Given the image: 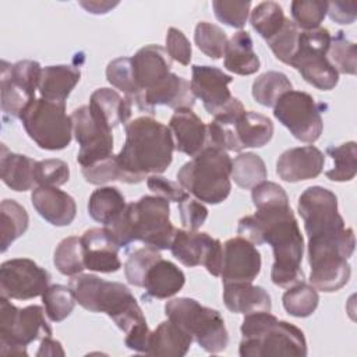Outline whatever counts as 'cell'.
Instances as JSON below:
<instances>
[{"label":"cell","instance_id":"6da1fadb","mask_svg":"<svg viewBox=\"0 0 357 357\" xmlns=\"http://www.w3.org/2000/svg\"><path fill=\"white\" fill-rule=\"evenodd\" d=\"M237 233L254 245L272 247L271 280L273 284L287 289L304 280L301 269L304 238L290 204L259 208L254 215L241 218Z\"/></svg>","mask_w":357,"mask_h":357},{"label":"cell","instance_id":"7a4b0ae2","mask_svg":"<svg viewBox=\"0 0 357 357\" xmlns=\"http://www.w3.org/2000/svg\"><path fill=\"white\" fill-rule=\"evenodd\" d=\"M124 131L126 142L116 155L121 183L138 184L170 166L174 141L167 126L152 116H141L128 121Z\"/></svg>","mask_w":357,"mask_h":357},{"label":"cell","instance_id":"3957f363","mask_svg":"<svg viewBox=\"0 0 357 357\" xmlns=\"http://www.w3.org/2000/svg\"><path fill=\"white\" fill-rule=\"evenodd\" d=\"M68 286L82 308L107 314L126 335L148 326L138 301L126 284L91 273H78L71 276Z\"/></svg>","mask_w":357,"mask_h":357},{"label":"cell","instance_id":"277c9868","mask_svg":"<svg viewBox=\"0 0 357 357\" xmlns=\"http://www.w3.org/2000/svg\"><path fill=\"white\" fill-rule=\"evenodd\" d=\"M120 245L141 241L156 250H170L176 227L170 222V204L158 195H144L127 204L124 212L109 227Z\"/></svg>","mask_w":357,"mask_h":357},{"label":"cell","instance_id":"5b68a950","mask_svg":"<svg viewBox=\"0 0 357 357\" xmlns=\"http://www.w3.org/2000/svg\"><path fill=\"white\" fill-rule=\"evenodd\" d=\"M241 357H305L303 331L287 321H279L271 311L245 314L240 326Z\"/></svg>","mask_w":357,"mask_h":357},{"label":"cell","instance_id":"8992f818","mask_svg":"<svg viewBox=\"0 0 357 357\" xmlns=\"http://www.w3.org/2000/svg\"><path fill=\"white\" fill-rule=\"evenodd\" d=\"M354 245L351 227L310 236L307 252L311 286L324 293H333L346 286L351 275L347 259L353 255Z\"/></svg>","mask_w":357,"mask_h":357},{"label":"cell","instance_id":"52a82bcc","mask_svg":"<svg viewBox=\"0 0 357 357\" xmlns=\"http://www.w3.org/2000/svg\"><path fill=\"white\" fill-rule=\"evenodd\" d=\"M231 158L215 146H205L177 172L180 185L202 204L218 205L231 190Z\"/></svg>","mask_w":357,"mask_h":357},{"label":"cell","instance_id":"ba28073f","mask_svg":"<svg viewBox=\"0 0 357 357\" xmlns=\"http://www.w3.org/2000/svg\"><path fill=\"white\" fill-rule=\"evenodd\" d=\"M165 314L206 353L218 354L226 350L229 332L218 310L205 307L195 298L178 297L165 304Z\"/></svg>","mask_w":357,"mask_h":357},{"label":"cell","instance_id":"9c48e42d","mask_svg":"<svg viewBox=\"0 0 357 357\" xmlns=\"http://www.w3.org/2000/svg\"><path fill=\"white\" fill-rule=\"evenodd\" d=\"M40 305L17 308L10 298L0 297V353L3 356H28L26 346L52 336L53 331Z\"/></svg>","mask_w":357,"mask_h":357},{"label":"cell","instance_id":"30bf717a","mask_svg":"<svg viewBox=\"0 0 357 357\" xmlns=\"http://www.w3.org/2000/svg\"><path fill=\"white\" fill-rule=\"evenodd\" d=\"M28 137L45 151H61L73 139V119L66 113V103L33 99L20 114Z\"/></svg>","mask_w":357,"mask_h":357},{"label":"cell","instance_id":"8fae6325","mask_svg":"<svg viewBox=\"0 0 357 357\" xmlns=\"http://www.w3.org/2000/svg\"><path fill=\"white\" fill-rule=\"evenodd\" d=\"M329 43L331 32L326 28L300 32L297 50L289 64L305 82L321 91H332L339 82L337 71L326 59Z\"/></svg>","mask_w":357,"mask_h":357},{"label":"cell","instance_id":"7c38bea8","mask_svg":"<svg viewBox=\"0 0 357 357\" xmlns=\"http://www.w3.org/2000/svg\"><path fill=\"white\" fill-rule=\"evenodd\" d=\"M191 91L215 120H231L245 109L229 89L233 77L213 66H191Z\"/></svg>","mask_w":357,"mask_h":357},{"label":"cell","instance_id":"4fadbf2b","mask_svg":"<svg viewBox=\"0 0 357 357\" xmlns=\"http://www.w3.org/2000/svg\"><path fill=\"white\" fill-rule=\"evenodd\" d=\"M273 116L301 142L314 144L324 130L321 105L303 91L291 89L282 95L273 106Z\"/></svg>","mask_w":357,"mask_h":357},{"label":"cell","instance_id":"5bb4252c","mask_svg":"<svg viewBox=\"0 0 357 357\" xmlns=\"http://www.w3.org/2000/svg\"><path fill=\"white\" fill-rule=\"evenodd\" d=\"M1 110L10 117H18L35 99L42 67L35 60H20L14 64L1 60Z\"/></svg>","mask_w":357,"mask_h":357},{"label":"cell","instance_id":"9a60e30c","mask_svg":"<svg viewBox=\"0 0 357 357\" xmlns=\"http://www.w3.org/2000/svg\"><path fill=\"white\" fill-rule=\"evenodd\" d=\"M73 134L79 145L77 162L88 167L113 156V134L107 124L92 114L88 105L79 106L71 113Z\"/></svg>","mask_w":357,"mask_h":357},{"label":"cell","instance_id":"2e32d148","mask_svg":"<svg viewBox=\"0 0 357 357\" xmlns=\"http://www.w3.org/2000/svg\"><path fill=\"white\" fill-rule=\"evenodd\" d=\"M50 273L29 258H13L0 265V294L10 300H31L45 293Z\"/></svg>","mask_w":357,"mask_h":357},{"label":"cell","instance_id":"e0dca14e","mask_svg":"<svg viewBox=\"0 0 357 357\" xmlns=\"http://www.w3.org/2000/svg\"><path fill=\"white\" fill-rule=\"evenodd\" d=\"M170 251L180 264L188 268L204 265L212 276H220L223 245L208 233L176 229Z\"/></svg>","mask_w":357,"mask_h":357},{"label":"cell","instance_id":"ac0fdd59","mask_svg":"<svg viewBox=\"0 0 357 357\" xmlns=\"http://www.w3.org/2000/svg\"><path fill=\"white\" fill-rule=\"evenodd\" d=\"M297 211L308 237L346 227L337 209V197L325 187L312 185L304 190L298 197Z\"/></svg>","mask_w":357,"mask_h":357},{"label":"cell","instance_id":"d6986e66","mask_svg":"<svg viewBox=\"0 0 357 357\" xmlns=\"http://www.w3.org/2000/svg\"><path fill=\"white\" fill-rule=\"evenodd\" d=\"M261 252L247 238L237 236L223 244L220 278L223 283L254 282L261 272Z\"/></svg>","mask_w":357,"mask_h":357},{"label":"cell","instance_id":"ffe728a7","mask_svg":"<svg viewBox=\"0 0 357 357\" xmlns=\"http://www.w3.org/2000/svg\"><path fill=\"white\" fill-rule=\"evenodd\" d=\"M85 269L99 273H114L121 268L120 245L109 227H92L81 236Z\"/></svg>","mask_w":357,"mask_h":357},{"label":"cell","instance_id":"44dd1931","mask_svg":"<svg viewBox=\"0 0 357 357\" xmlns=\"http://www.w3.org/2000/svg\"><path fill=\"white\" fill-rule=\"evenodd\" d=\"M325 165V155L314 145L284 151L276 162V174L287 183H298L318 177Z\"/></svg>","mask_w":357,"mask_h":357},{"label":"cell","instance_id":"7402d4cb","mask_svg":"<svg viewBox=\"0 0 357 357\" xmlns=\"http://www.w3.org/2000/svg\"><path fill=\"white\" fill-rule=\"evenodd\" d=\"M131 63L134 79L142 93L144 105V93L155 88L172 73V59L169 57L166 49H163L162 46L146 45L131 57Z\"/></svg>","mask_w":357,"mask_h":357},{"label":"cell","instance_id":"603a6c76","mask_svg":"<svg viewBox=\"0 0 357 357\" xmlns=\"http://www.w3.org/2000/svg\"><path fill=\"white\" fill-rule=\"evenodd\" d=\"M169 130L173 135L174 151L188 156L198 155L208 144L206 124L192 109H177L169 120Z\"/></svg>","mask_w":357,"mask_h":357},{"label":"cell","instance_id":"cb8c5ba5","mask_svg":"<svg viewBox=\"0 0 357 357\" xmlns=\"http://www.w3.org/2000/svg\"><path fill=\"white\" fill-rule=\"evenodd\" d=\"M31 202L47 223L57 227L71 225L77 215L74 198L57 187L38 185L32 190Z\"/></svg>","mask_w":357,"mask_h":357},{"label":"cell","instance_id":"d4e9b609","mask_svg":"<svg viewBox=\"0 0 357 357\" xmlns=\"http://www.w3.org/2000/svg\"><path fill=\"white\" fill-rule=\"evenodd\" d=\"M195 105V96L191 91L190 81L170 73L163 81L155 88L144 93L142 112L155 113V106H167L174 110L177 109H192Z\"/></svg>","mask_w":357,"mask_h":357},{"label":"cell","instance_id":"484cf974","mask_svg":"<svg viewBox=\"0 0 357 357\" xmlns=\"http://www.w3.org/2000/svg\"><path fill=\"white\" fill-rule=\"evenodd\" d=\"M223 303L234 314L245 315L272 310L269 293L262 286L252 284V282L223 283Z\"/></svg>","mask_w":357,"mask_h":357},{"label":"cell","instance_id":"4316f807","mask_svg":"<svg viewBox=\"0 0 357 357\" xmlns=\"http://www.w3.org/2000/svg\"><path fill=\"white\" fill-rule=\"evenodd\" d=\"M184 283V272L172 261L160 258L145 275L144 298H170L183 289Z\"/></svg>","mask_w":357,"mask_h":357},{"label":"cell","instance_id":"83f0119b","mask_svg":"<svg viewBox=\"0 0 357 357\" xmlns=\"http://www.w3.org/2000/svg\"><path fill=\"white\" fill-rule=\"evenodd\" d=\"M132 106L134 105L128 98L121 96L116 89L112 88H98L93 91L88 105L92 114L110 128L120 124L126 126L131 117Z\"/></svg>","mask_w":357,"mask_h":357},{"label":"cell","instance_id":"f1b7e54d","mask_svg":"<svg viewBox=\"0 0 357 357\" xmlns=\"http://www.w3.org/2000/svg\"><path fill=\"white\" fill-rule=\"evenodd\" d=\"M38 160L11 152L4 144H1L0 153V176L3 183L17 192L32 190L36 184L35 170Z\"/></svg>","mask_w":357,"mask_h":357},{"label":"cell","instance_id":"f546056e","mask_svg":"<svg viewBox=\"0 0 357 357\" xmlns=\"http://www.w3.org/2000/svg\"><path fill=\"white\" fill-rule=\"evenodd\" d=\"M81 79V71L75 66L57 64L42 70L39 81L40 98L52 102L66 103L67 98Z\"/></svg>","mask_w":357,"mask_h":357},{"label":"cell","instance_id":"4dcf8cb0","mask_svg":"<svg viewBox=\"0 0 357 357\" xmlns=\"http://www.w3.org/2000/svg\"><path fill=\"white\" fill-rule=\"evenodd\" d=\"M192 342V337L185 331L167 319L160 322L156 329L151 332L146 354L183 357L188 353Z\"/></svg>","mask_w":357,"mask_h":357},{"label":"cell","instance_id":"1f68e13d","mask_svg":"<svg viewBox=\"0 0 357 357\" xmlns=\"http://www.w3.org/2000/svg\"><path fill=\"white\" fill-rule=\"evenodd\" d=\"M223 56L225 68L237 75L255 74L261 67L259 57L254 52L252 38L247 31H238L227 39Z\"/></svg>","mask_w":357,"mask_h":357},{"label":"cell","instance_id":"d6a6232c","mask_svg":"<svg viewBox=\"0 0 357 357\" xmlns=\"http://www.w3.org/2000/svg\"><path fill=\"white\" fill-rule=\"evenodd\" d=\"M229 123H231L238 144L243 149L262 148L273 137V123L271 119L252 110H244L236 119L229 120Z\"/></svg>","mask_w":357,"mask_h":357},{"label":"cell","instance_id":"836d02e7","mask_svg":"<svg viewBox=\"0 0 357 357\" xmlns=\"http://www.w3.org/2000/svg\"><path fill=\"white\" fill-rule=\"evenodd\" d=\"M127 206L123 192L117 187H99L88 199L89 216L105 227L117 222Z\"/></svg>","mask_w":357,"mask_h":357},{"label":"cell","instance_id":"e575fe53","mask_svg":"<svg viewBox=\"0 0 357 357\" xmlns=\"http://www.w3.org/2000/svg\"><path fill=\"white\" fill-rule=\"evenodd\" d=\"M29 226L26 209L15 199H3L0 204V245L6 252L11 243L25 234Z\"/></svg>","mask_w":357,"mask_h":357},{"label":"cell","instance_id":"d590c367","mask_svg":"<svg viewBox=\"0 0 357 357\" xmlns=\"http://www.w3.org/2000/svg\"><path fill=\"white\" fill-rule=\"evenodd\" d=\"M268 177L262 158L254 152H240L231 162L230 178L244 190H251Z\"/></svg>","mask_w":357,"mask_h":357},{"label":"cell","instance_id":"8d00e7d4","mask_svg":"<svg viewBox=\"0 0 357 357\" xmlns=\"http://www.w3.org/2000/svg\"><path fill=\"white\" fill-rule=\"evenodd\" d=\"M106 78L116 89L121 91L139 110L142 107V93L137 86L132 73L131 57H119L112 60L106 67Z\"/></svg>","mask_w":357,"mask_h":357},{"label":"cell","instance_id":"74e56055","mask_svg":"<svg viewBox=\"0 0 357 357\" xmlns=\"http://www.w3.org/2000/svg\"><path fill=\"white\" fill-rule=\"evenodd\" d=\"M293 85L286 74L280 71H266L252 82V98L265 107H273L282 95L291 91Z\"/></svg>","mask_w":357,"mask_h":357},{"label":"cell","instance_id":"f35d334b","mask_svg":"<svg viewBox=\"0 0 357 357\" xmlns=\"http://www.w3.org/2000/svg\"><path fill=\"white\" fill-rule=\"evenodd\" d=\"M282 304L289 315L296 318H307L315 312L319 304V294L314 286L303 280L291 287H287V290L283 293Z\"/></svg>","mask_w":357,"mask_h":357},{"label":"cell","instance_id":"ab89813d","mask_svg":"<svg viewBox=\"0 0 357 357\" xmlns=\"http://www.w3.org/2000/svg\"><path fill=\"white\" fill-rule=\"evenodd\" d=\"M286 20L283 8L278 3L262 1L251 11L250 24L252 29L268 42L283 28Z\"/></svg>","mask_w":357,"mask_h":357},{"label":"cell","instance_id":"60d3db41","mask_svg":"<svg viewBox=\"0 0 357 357\" xmlns=\"http://www.w3.org/2000/svg\"><path fill=\"white\" fill-rule=\"evenodd\" d=\"M326 153L333 160V167L325 172L331 181H351L357 172V145L354 141L344 142L339 146H328Z\"/></svg>","mask_w":357,"mask_h":357},{"label":"cell","instance_id":"b9f144b4","mask_svg":"<svg viewBox=\"0 0 357 357\" xmlns=\"http://www.w3.org/2000/svg\"><path fill=\"white\" fill-rule=\"evenodd\" d=\"M56 269L64 276H75L85 269L81 237L70 236L63 238L53 254Z\"/></svg>","mask_w":357,"mask_h":357},{"label":"cell","instance_id":"7bdbcfd3","mask_svg":"<svg viewBox=\"0 0 357 357\" xmlns=\"http://www.w3.org/2000/svg\"><path fill=\"white\" fill-rule=\"evenodd\" d=\"M326 59L337 74L354 75L357 71V50L356 43L350 42L343 31L331 36L329 49L326 52Z\"/></svg>","mask_w":357,"mask_h":357},{"label":"cell","instance_id":"ee69618b","mask_svg":"<svg viewBox=\"0 0 357 357\" xmlns=\"http://www.w3.org/2000/svg\"><path fill=\"white\" fill-rule=\"evenodd\" d=\"M42 303L47 318L52 322H61L74 311L77 300L70 286L52 284L42 294Z\"/></svg>","mask_w":357,"mask_h":357},{"label":"cell","instance_id":"f6af8a7d","mask_svg":"<svg viewBox=\"0 0 357 357\" xmlns=\"http://www.w3.org/2000/svg\"><path fill=\"white\" fill-rule=\"evenodd\" d=\"M194 42L205 56L212 60H219L225 53L227 36L220 26L201 21L195 26Z\"/></svg>","mask_w":357,"mask_h":357},{"label":"cell","instance_id":"bcb514c9","mask_svg":"<svg viewBox=\"0 0 357 357\" xmlns=\"http://www.w3.org/2000/svg\"><path fill=\"white\" fill-rule=\"evenodd\" d=\"M160 258L162 255L159 250L149 245L132 251L124 262V275L127 282L135 287H142L146 272Z\"/></svg>","mask_w":357,"mask_h":357},{"label":"cell","instance_id":"7dc6e473","mask_svg":"<svg viewBox=\"0 0 357 357\" xmlns=\"http://www.w3.org/2000/svg\"><path fill=\"white\" fill-rule=\"evenodd\" d=\"M293 22L297 28L312 31L321 26L328 13V1L324 0H294L290 4Z\"/></svg>","mask_w":357,"mask_h":357},{"label":"cell","instance_id":"c3c4849f","mask_svg":"<svg viewBox=\"0 0 357 357\" xmlns=\"http://www.w3.org/2000/svg\"><path fill=\"white\" fill-rule=\"evenodd\" d=\"M298 35L300 31L297 25L290 18H287L283 28L266 43L278 60H280L284 64H290L297 50Z\"/></svg>","mask_w":357,"mask_h":357},{"label":"cell","instance_id":"681fc988","mask_svg":"<svg viewBox=\"0 0 357 357\" xmlns=\"http://www.w3.org/2000/svg\"><path fill=\"white\" fill-rule=\"evenodd\" d=\"M215 17L230 28L243 31L247 24L251 1H227V0H213L212 1Z\"/></svg>","mask_w":357,"mask_h":357},{"label":"cell","instance_id":"f907efd6","mask_svg":"<svg viewBox=\"0 0 357 357\" xmlns=\"http://www.w3.org/2000/svg\"><path fill=\"white\" fill-rule=\"evenodd\" d=\"M36 184L42 187H60L70 178V167L61 159L38 160L35 170Z\"/></svg>","mask_w":357,"mask_h":357},{"label":"cell","instance_id":"816d5d0a","mask_svg":"<svg viewBox=\"0 0 357 357\" xmlns=\"http://www.w3.org/2000/svg\"><path fill=\"white\" fill-rule=\"evenodd\" d=\"M251 199L255 209L289 204V197L284 188L278 183L266 180L261 181L259 184L251 188Z\"/></svg>","mask_w":357,"mask_h":357},{"label":"cell","instance_id":"f5cc1de1","mask_svg":"<svg viewBox=\"0 0 357 357\" xmlns=\"http://www.w3.org/2000/svg\"><path fill=\"white\" fill-rule=\"evenodd\" d=\"M81 173L85 181L93 185H102L116 180L121 181V173L116 160V155L88 167H81Z\"/></svg>","mask_w":357,"mask_h":357},{"label":"cell","instance_id":"db71d44e","mask_svg":"<svg viewBox=\"0 0 357 357\" xmlns=\"http://www.w3.org/2000/svg\"><path fill=\"white\" fill-rule=\"evenodd\" d=\"M178 213L181 225L185 230H198L208 218V208L198 199L190 195L178 202Z\"/></svg>","mask_w":357,"mask_h":357},{"label":"cell","instance_id":"11a10c76","mask_svg":"<svg viewBox=\"0 0 357 357\" xmlns=\"http://www.w3.org/2000/svg\"><path fill=\"white\" fill-rule=\"evenodd\" d=\"M166 52L169 57L183 66H188L192 57L191 43L177 28H169L166 33Z\"/></svg>","mask_w":357,"mask_h":357},{"label":"cell","instance_id":"9f6ffc18","mask_svg":"<svg viewBox=\"0 0 357 357\" xmlns=\"http://www.w3.org/2000/svg\"><path fill=\"white\" fill-rule=\"evenodd\" d=\"M146 185L148 188L158 197H162L167 199L169 202H181L185 199L190 194L180 185L177 181H172L163 176L159 174H151L146 177Z\"/></svg>","mask_w":357,"mask_h":357},{"label":"cell","instance_id":"6f0895ef","mask_svg":"<svg viewBox=\"0 0 357 357\" xmlns=\"http://www.w3.org/2000/svg\"><path fill=\"white\" fill-rule=\"evenodd\" d=\"M329 18L340 25H350L357 17V3L356 1H328Z\"/></svg>","mask_w":357,"mask_h":357},{"label":"cell","instance_id":"680465c9","mask_svg":"<svg viewBox=\"0 0 357 357\" xmlns=\"http://www.w3.org/2000/svg\"><path fill=\"white\" fill-rule=\"evenodd\" d=\"M66 351L59 340H54L52 336H46L40 339L39 349L36 351L38 357H45V356H64Z\"/></svg>","mask_w":357,"mask_h":357},{"label":"cell","instance_id":"91938a15","mask_svg":"<svg viewBox=\"0 0 357 357\" xmlns=\"http://www.w3.org/2000/svg\"><path fill=\"white\" fill-rule=\"evenodd\" d=\"M119 1H79V6L84 7L91 14H106L113 7H116Z\"/></svg>","mask_w":357,"mask_h":357}]
</instances>
